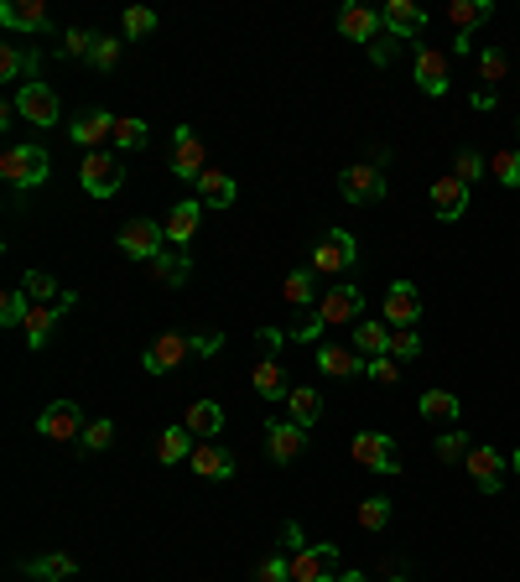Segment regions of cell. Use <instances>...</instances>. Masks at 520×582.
I'll list each match as a JSON object with an SVG mask.
<instances>
[{
	"label": "cell",
	"mask_w": 520,
	"mask_h": 582,
	"mask_svg": "<svg viewBox=\"0 0 520 582\" xmlns=\"http://www.w3.org/2000/svg\"><path fill=\"white\" fill-rule=\"evenodd\" d=\"M47 172H52L47 146H11L0 156V177H6V188H11V203H26V193L47 182Z\"/></svg>",
	"instance_id": "cell-1"
},
{
	"label": "cell",
	"mask_w": 520,
	"mask_h": 582,
	"mask_svg": "<svg viewBox=\"0 0 520 582\" xmlns=\"http://www.w3.org/2000/svg\"><path fill=\"white\" fill-rule=\"evenodd\" d=\"M78 182H84L89 198H115L120 182H125V167L115 162V151H84V162H78Z\"/></svg>",
	"instance_id": "cell-2"
},
{
	"label": "cell",
	"mask_w": 520,
	"mask_h": 582,
	"mask_svg": "<svg viewBox=\"0 0 520 582\" xmlns=\"http://www.w3.org/2000/svg\"><path fill=\"white\" fill-rule=\"evenodd\" d=\"M120 250H125V260H136V266H151V260L167 250V224H156V219H130V224L120 229Z\"/></svg>",
	"instance_id": "cell-3"
},
{
	"label": "cell",
	"mask_w": 520,
	"mask_h": 582,
	"mask_svg": "<svg viewBox=\"0 0 520 582\" xmlns=\"http://www.w3.org/2000/svg\"><path fill=\"white\" fill-rule=\"evenodd\" d=\"M11 104H16V115H21L26 125H37V130H47V125L63 120V99L52 94L47 84H37V78H32V84H21Z\"/></svg>",
	"instance_id": "cell-4"
},
{
	"label": "cell",
	"mask_w": 520,
	"mask_h": 582,
	"mask_svg": "<svg viewBox=\"0 0 520 582\" xmlns=\"http://www.w3.org/2000/svg\"><path fill=\"white\" fill-rule=\"evenodd\" d=\"M359 260V245L349 229H328L318 245H312V276H338Z\"/></svg>",
	"instance_id": "cell-5"
},
{
	"label": "cell",
	"mask_w": 520,
	"mask_h": 582,
	"mask_svg": "<svg viewBox=\"0 0 520 582\" xmlns=\"http://www.w3.org/2000/svg\"><path fill=\"white\" fill-rule=\"evenodd\" d=\"M193 359V333H156V343L141 354L146 375H172V369H182Z\"/></svg>",
	"instance_id": "cell-6"
},
{
	"label": "cell",
	"mask_w": 520,
	"mask_h": 582,
	"mask_svg": "<svg viewBox=\"0 0 520 582\" xmlns=\"http://www.w3.org/2000/svg\"><path fill=\"white\" fill-rule=\"evenodd\" d=\"M318 312H323V323H328V328H354V323H359V312H364V291H359L354 281H338V286L323 291Z\"/></svg>",
	"instance_id": "cell-7"
},
{
	"label": "cell",
	"mask_w": 520,
	"mask_h": 582,
	"mask_svg": "<svg viewBox=\"0 0 520 582\" xmlns=\"http://www.w3.org/2000/svg\"><path fill=\"white\" fill-rule=\"evenodd\" d=\"M463 468H468V479H474V489L479 494H500V484H505V468H510V458L500 453V447H474V453L463 458Z\"/></svg>",
	"instance_id": "cell-8"
},
{
	"label": "cell",
	"mask_w": 520,
	"mask_h": 582,
	"mask_svg": "<svg viewBox=\"0 0 520 582\" xmlns=\"http://www.w3.org/2000/svg\"><path fill=\"white\" fill-rule=\"evenodd\" d=\"M338 577V546L318 541V546H302L292 557V582H333Z\"/></svg>",
	"instance_id": "cell-9"
},
{
	"label": "cell",
	"mask_w": 520,
	"mask_h": 582,
	"mask_svg": "<svg viewBox=\"0 0 520 582\" xmlns=\"http://www.w3.org/2000/svg\"><path fill=\"white\" fill-rule=\"evenodd\" d=\"M84 411H78L73 401H52L42 416H37V437H47V442H73V437H84Z\"/></svg>",
	"instance_id": "cell-10"
},
{
	"label": "cell",
	"mask_w": 520,
	"mask_h": 582,
	"mask_svg": "<svg viewBox=\"0 0 520 582\" xmlns=\"http://www.w3.org/2000/svg\"><path fill=\"white\" fill-rule=\"evenodd\" d=\"M380 307H385V323L390 328H416V317H422V291H416L411 281H390Z\"/></svg>",
	"instance_id": "cell-11"
},
{
	"label": "cell",
	"mask_w": 520,
	"mask_h": 582,
	"mask_svg": "<svg viewBox=\"0 0 520 582\" xmlns=\"http://www.w3.org/2000/svg\"><path fill=\"white\" fill-rule=\"evenodd\" d=\"M338 193L349 203H375V198H385V172L370 167V162H354V167L338 172Z\"/></svg>",
	"instance_id": "cell-12"
},
{
	"label": "cell",
	"mask_w": 520,
	"mask_h": 582,
	"mask_svg": "<svg viewBox=\"0 0 520 582\" xmlns=\"http://www.w3.org/2000/svg\"><path fill=\"white\" fill-rule=\"evenodd\" d=\"M354 463H364V468H375V473H401V458H396V442H390L385 432H359L354 437Z\"/></svg>",
	"instance_id": "cell-13"
},
{
	"label": "cell",
	"mask_w": 520,
	"mask_h": 582,
	"mask_svg": "<svg viewBox=\"0 0 520 582\" xmlns=\"http://www.w3.org/2000/svg\"><path fill=\"white\" fill-rule=\"evenodd\" d=\"M266 447H271V458L276 463H297L302 458V447H307V427H297L292 416H271L266 421Z\"/></svg>",
	"instance_id": "cell-14"
},
{
	"label": "cell",
	"mask_w": 520,
	"mask_h": 582,
	"mask_svg": "<svg viewBox=\"0 0 520 582\" xmlns=\"http://www.w3.org/2000/svg\"><path fill=\"white\" fill-rule=\"evenodd\" d=\"M416 89H422L427 99H442V94H448V84H453V78H448V58H442V52L437 47H416Z\"/></svg>",
	"instance_id": "cell-15"
},
{
	"label": "cell",
	"mask_w": 520,
	"mask_h": 582,
	"mask_svg": "<svg viewBox=\"0 0 520 582\" xmlns=\"http://www.w3.org/2000/svg\"><path fill=\"white\" fill-rule=\"evenodd\" d=\"M172 172L182 177V182H198L208 167H203V141L193 136L188 125H177L172 130Z\"/></svg>",
	"instance_id": "cell-16"
},
{
	"label": "cell",
	"mask_w": 520,
	"mask_h": 582,
	"mask_svg": "<svg viewBox=\"0 0 520 582\" xmlns=\"http://www.w3.org/2000/svg\"><path fill=\"white\" fill-rule=\"evenodd\" d=\"M318 369L333 380H354V375H370V359L359 349H344V343H318Z\"/></svg>",
	"instance_id": "cell-17"
},
{
	"label": "cell",
	"mask_w": 520,
	"mask_h": 582,
	"mask_svg": "<svg viewBox=\"0 0 520 582\" xmlns=\"http://www.w3.org/2000/svg\"><path fill=\"white\" fill-rule=\"evenodd\" d=\"M37 68H42V52L37 47H16V42H6L0 47V84H32L37 78Z\"/></svg>",
	"instance_id": "cell-18"
},
{
	"label": "cell",
	"mask_w": 520,
	"mask_h": 582,
	"mask_svg": "<svg viewBox=\"0 0 520 582\" xmlns=\"http://www.w3.org/2000/svg\"><path fill=\"white\" fill-rule=\"evenodd\" d=\"M432 214H437L442 224H458V219L468 214V182H458L453 172L437 177V182H432Z\"/></svg>",
	"instance_id": "cell-19"
},
{
	"label": "cell",
	"mask_w": 520,
	"mask_h": 582,
	"mask_svg": "<svg viewBox=\"0 0 520 582\" xmlns=\"http://www.w3.org/2000/svg\"><path fill=\"white\" fill-rule=\"evenodd\" d=\"M115 120H120V115L89 110V115H78V120L68 125V136H73V146H84V151H104V141H115Z\"/></svg>",
	"instance_id": "cell-20"
},
{
	"label": "cell",
	"mask_w": 520,
	"mask_h": 582,
	"mask_svg": "<svg viewBox=\"0 0 520 582\" xmlns=\"http://www.w3.org/2000/svg\"><path fill=\"white\" fill-rule=\"evenodd\" d=\"M0 26H11V32H32V37H42V32H52V16H47V6L42 0H6L0 6Z\"/></svg>",
	"instance_id": "cell-21"
},
{
	"label": "cell",
	"mask_w": 520,
	"mask_h": 582,
	"mask_svg": "<svg viewBox=\"0 0 520 582\" xmlns=\"http://www.w3.org/2000/svg\"><path fill=\"white\" fill-rule=\"evenodd\" d=\"M380 11H370V6H359V0H354V6H344V11H338V32H344L349 42H364V47H375L380 42Z\"/></svg>",
	"instance_id": "cell-22"
},
{
	"label": "cell",
	"mask_w": 520,
	"mask_h": 582,
	"mask_svg": "<svg viewBox=\"0 0 520 582\" xmlns=\"http://www.w3.org/2000/svg\"><path fill=\"white\" fill-rule=\"evenodd\" d=\"M380 21H385V37L406 42V37H416V32L427 26V11L416 6V0H390V6L380 11Z\"/></svg>",
	"instance_id": "cell-23"
},
{
	"label": "cell",
	"mask_w": 520,
	"mask_h": 582,
	"mask_svg": "<svg viewBox=\"0 0 520 582\" xmlns=\"http://www.w3.org/2000/svg\"><path fill=\"white\" fill-rule=\"evenodd\" d=\"M198 219H203V203H198V198L172 203V214H167V245L188 250V245L198 240Z\"/></svg>",
	"instance_id": "cell-24"
},
{
	"label": "cell",
	"mask_w": 520,
	"mask_h": 582,
	"mask_svg": "<svg viewBox=\"0 0 520 582\" xmlns=\"http://www.w3.org/2000/svg\"><path fill=\"white\" fill-rule=\"evenodd\" d=\"M188 468L198 473V479H229V473H234V453H229V447H219V442H198Z\"/></svg>",
	"instance_id": "cell-25"
},
{
	"label": "cell",
	"mask_w": 520,
	"mask_h": 582,
	"mask_svg": "<svg viewBox=\"0 0 520 582\" xmlns=\"http://www.w3.org/2000/svg\"><path fill=\"white\" fill-rule=\"evenodd\" d=\"M21 572L32 577V582H68V577L78 572V562H73V557H63V551H47V557H26V562H21Z\"/></svg>",
	"instance_id": "cell-26"
},
{
	"label": "cell",
	"mask_w": 520,
	"mask_h": 582,
	"mask_svg": "<svg viewBox=\"0 0 520 582\" xmlns=\"http://www.w3.org/2000/svg\"><path fill=\"white\" fill-rule=\"evenodd\" d=\"M234 198H240V188H234V177H229V172L208 167V172L198 177V203H203V208H229Z\"/></svg>",
	"instance_id": "cell-27"
},
{
	"label": "cell",
	"mask_w": 520,
	"mask_h": 582,
	"mask_svg": "<svg viewBox=\"0 0 520 582\" xmlns=\"http://www.w3.org/2000/svg\"><path fill=\"white\" fill-rule=\"evenodd\" d=\"M250 380H255V395H266V401H286L292 395V385H286V369H281V359H260L255 369H250Z\"/></svg>",
	"instance_id": "cell-28"
},
{
	"label": "cell",
	"mask_w": 520,
	"mask_h": 582,
	"mask_svg": "<svg viewBox=\"0 0 520 582\" xmlns=\"http://www.w3.org/2000/svg\"><path fill=\"white\" fill-rule=\"evenodd\" d=\"M146 276L162 281V286H182V281L193 276V260H188V250H162V255L146 266Z\"/></svg>",
	"instance_id": "cell-29"
},
{
	"label": "cell",
	"mask_w": 520,
	"mask_h": 582,
	"mask_svg": "<svg viewBox=\"0 0 520 582\" xmlns=\"http://www.w3.org/2000/svg\"><path fill=\"white\" fill-rule=\"evenodd\" d=\"M182 427H188L198 442H214V437H219V427H224L219 401H193V406H188V416H182Z\"/></svg>",
	"instance_id": "cell-30"
},
{
	"label": "cell",
	"mask_w": 520,
	"mask_h": 582,
	"mask_svg": "<svg viewBox=\"0 0 520 582\" xmlns=\"http://www.w3.org/2000/svg\"><path fill=\"white\" fill-rule=\"evenodd\" d=\"M494 16V0H448V21L458 26V37H474V26Z\"/></svg>",
	"instance_id": "cell-31"
},
{
	"label": "cell",
	"mask_w": 520,
	"mask_h": 582,
	"mask_svg": "<svg viewBox=\"0 0 520 582\" xmlns=\"http://www.w3.org/2000/svg\"><path fill=\"white\" fill-rule=\"evenodd\" d=\"M286 416H292L297 427H318V416H323V395L312 390V385H292V395H286Z\"/></svg>",
	"instance_id": "cell-32"
},
{
	"label": "cell",
	"mask_w": 520,
	"mask_h": 582,
	"mask_svg": "<svg viewBox=\"0 0 520 582\" xmlns=\"http://www.w3.org/2000/svg\"><path fill=\"white\" fill-rule=\"evenodd\" d=\"M354 349L364 359H385L390 354V323H370V317H359V323H354Z\"/></svg>",
	"instance_id": "cell-33"
},
{
	"label": "cell",
	"mask_w": 520,
	"mask_h": 582,
	"mask_svg": "<svg viewBox=\"0 0 520 582\" xmlns=\"http://www.w3.org/2000/svg\"><path fill=\"white\" fill-rule=\"evenodd\" d=\"M193 447H198V437L188 427H167L162 437H156V463H188Z\"/></svg>",
	"instance_id": "cell-34"
},
{
	"label": "cell",
	"mask_w": 520,
	"mask_h": 582,
	"mask_svg": "<svg viewBox=\"0 0 520 582\" xmlns=\"http://www.w3.org/2000/svg\"><path fill=\"white\" fill-rule=\"evenodd\" d=\"M281 297L292 302V307H312V302H323L318 297V276H312V266H302V271H292L281 281Z\"/></svg>",
	"instance_id": "cell-35"
},
{
	"label": "cell",
	"mask_w": 520,
	"mask_h": 582,
	"mask_svg": "<svg viewBox=\"0 0 520 582\" xmlns=\"http://www.w3.org/2000/svg\"><path fill=\"white\" fill-rule=\"evenodd\" d=\"M146 141H151V125L141 115H120L115 120V141H110L115 151H141Z\"/></svg>",
	"instance_id": "cell-36"
},
{
	"label": "cell",
	"mask_w": 520,
	"mask_h": 582,
	"mask_svg": "<svg viewBox=\"0 0 520 582\" xmlns=\"http://www.w3.org/2000/svg\"><path fill=\"white\" fill-rule=\"evenodd\" d=\"M416 411L432 416V421H448V427H453V416H458V395H453V390H422Z\"/></svg>",
	"instance_id": "cell-37"
},
{
	"label": "cell",
	"mask_w": 520,
	"mask_h": 582,
	"mask_svg": "<svg viewBox=\"0 0 520 582\" xmlns=\"http://www.w3.org/2000/svg\"><path fill=\"white\" fill-rule=\"evenodd\" d=\"M489 172H494V182H500V188H520V146L494 151V156H489Z\"/></svg>",
	"instance_id": "cell-38"
},
{
	"label": "cell",
	"mask_w": 520,
	"mask_h": 582,
	"mask_svg": "<svg viewBox=\"0 0 520 582\" xmlns=\"http://www.w3.org/2000/svg\"><path fill=\"white\" fill-rule=\"evenodd\" d=\"M432 453H437L442 463H463L468 453H474V442H468V437H463L458 427H448V432H442V437L432 442Z\"/></svg>",
	"instance_id": "cell-39"
},
{
	"label": "cell",
	"mask_w": 520,
	"mask_h": 582,
	"mask_svg": "<svg viewBox=\"0 0 520 582\" xmlns=\"http://www.w3.org/2000/svg\"><path fill=\"white\" fill-rule=\"evenodd\" d=\"M359 525H364V531H385V525H390V494H364Z\"/></svg>",
	"instance_id": "cell-40"
},
{
	"label": "cell",
	"mask_w": 520,
	"mask_h": 582,
	"mask_svg": "<svg viewBox=\"0 0 520 582\" xmlns=\"http://www.w3.org/2000/svg\"><path fill=\"white\" fill-rule=\"evenodd\" d=\"M26 312H32V297H26V291H6V297H0V323L6 328H26Z\"/></svg>",
	"instance_id": "cell-41"
},
{
	"label": "cell",
	"mask_w": 520,
	"mask_h": 582,
	"mask_svg": "<svg viewBox=\"0 0 520 582\" xmlns=\"http://www.w3.org/2000/svg\"><path fill=\"white\" fill-rule=\"evenodd\" d=\"M115 442V421L110 416H99V421H89L84 427V437H78V447H84V453H104V447Z\"/></svg>",
	"instance_id": "cell-42"
},
{
	"label": "cell",
	"mask_w": 520,
	"mask_h": 582,
	"mask_svg": "<svg viewBox=\"0 0 520 582\" xmlns=\"http://www.w3.org/2000/svg\"><path fill=\"white\" fill-rule=\"evenodd\" d=\"M21 291H26L32 302H52V297H63L58 281H52L47 271H26V276H21Z\"/></svg>",
	"instance_id": "cell-43"
},
{
	"label": "cell",
	"mask_w": 520,
	"mask_h": 582,
	"mask_svg": "<svg viewBox=\"0 0 520 582\" xmlns=\"http://www.w3.org/2000/svg\"><path fill=\"white\" fill-rule=\"evenodd\" d=\"M255 582H292V557H281V551H271V557H260Z\"/></svg>",
	"instance_id": "cell-44"
},
{
	"label": "cell",
	"mask_w": 520,
	"mask_h": 582,
	"mask_svg": "<svg viewBox=\"0 0 520 582\" xmlns=\"http://www.w3.org/2000/svg\"><path fill=\"white\" fill-rule=\"evenodd\" d=\"M505 73H510V58H505L500 47H484L479 52V78H484V84H500Z\"/></svg>",
	"instance_id": "cell-45"
},
{
	"label": "cell",
	"mask_w": 520,
	"mask_h": 582,
	"mask_svg": "<svg viewBox=\"0 0 520 582\" xmlns=\"http://www.w3.org/2000/svg\"><path fill=\"white\" fill-rule=\"evenodd\" d=\"M484 172H489V162H484V156H479L474 146L458 151V162H453V177H458V182H479Z\"/></svg>",
	"instance_id": "cell-46"
},
{
	"label": "cell",
	"mask_w": 520,
	"mask_h": 582,
	"mask_svg": "<svg viewBox=\"0 0 520 582\" xmlns=\"http://www.w3.org/2000/svg\"><path fill=\"white\" fill-rule=\"evenodd\" d=\"M416 354H422V338H416L411 328H390V359H416Z\"/></svg>",
	"instance_id": "cell-47"
},
{
	"label": "cell",
	"mask_w": 520,
	"mask_h": 582,
	"mask_svg": "<svg viewBox=\"0 0 520 582\" xmlns=\"http://www.w3.org/2000/svg\"><path fill=\"white\" fill-rule=\"evenodd\" d=\"M94 32H84V26H73V32H63V58H94Z\"/></svg>",
	"instance_id": "cell-48"
},
{
	"label": "cell",
	"mask_w": 520,
	"mask_h": 582,
	"mask_svg": "<svg viewBox=\"0 0 520 582\" xmlns=\"http://www.w3.org/2000/svg\"><path fill=\"white\" fill-rule=\"evenodd\" d=\"M323 328H328V323H323V312L312 307V312L302 317V323H297V328H286V333H292L297 343H323Z\"/></svg>",
	"instance_id": "cell-49"
},
{
	"label": "cell",
	"mask_w": 520,
	"mask_h": 582,
	"mask_svg": "<svg viewBox=\"0 0 520 582\" xmlns=\"http://www.w3.org/2000/svg\"><path fill=\"white\" fill-rule=\"evenodd\" d=\"M146 32H156V11L130 6V11H125V37H146Z\"/></svg>",
	"instance_id": "cell-50"
},
{
	"label": "cell",
	"mask_w": 520,
	"mask_h": 582,
	"mask_svg": "<svg viewBox=\"0 0 520 582\" xmlns=\"http://www.w3.org/2000/svg\"><path fill=\"white\" fill-rule=\"evenodd\" d=\"M89 63H94L99 73H110V68L120 63V42H115V37H99V42H94V58H89Z\"/></svg>",
	"instance_id": "cell-51"
},
{
	"label": "cell",
	"mask_w": 520,
	"mask_h": 582,
	"mask_svg": "<svg viewBox=\"0 0 520 582\" xmlns=\"http://www.w3.org/2000/svg\"><path fill=\"white\" fill-rule=\"evenodd\" d=\"M370 380L375 385H396L401 380V359H390V354L385 359H370Z\"/></svg>",
	"instance_id": "cell-52"
},
{
	"label": "cell",
	"mask_w": 520,
	"mask_h": 582,
	"mask_svg": "<svg viewBox=\"0 0 520 582\" xmlns=\"http://www.w3.org/2000/svg\"><path fill=\"white\" fill-rule=\"evenodd\" d=\"M219 349H224V333H214V328L193 333V354H198V359H214Z\"/></svg>",
	"instance_id": "cell-53"
},
{
	"label": "cell",
	"mask_w": 520,
	"mask_h": 582,
	"mask_svg": "<svg viewBox=\"0 0 520 582\" xmlns=\"http://www.w3.org/2000/svg\"><path fill=\"white\" fill-rule=\"evenodd\" d=\"M281 546L292 551V557H297V551L307 546V541H302V525H297V520H286V525H281Z\"/></svg>",
	"instance_id": "cell-54"
},
{
	"label": "cell",
	"mask_w": 520,
	"mask_h": 582,
	"mask_svg": "<svg viewBox=\"0 0 520 582\" xmlns=\"http://www.w3.org/2000/svg\"><path fill=\"white\" fill-rule=\"evenodd\" d=\"M390 58H396V37H380V42L370 47V63H380V68H385Z\"/></svg>",
	"instance_id": "cell-55"
},
{
	"label": "cell",
	"mask_w": 520,
	"mask_h": 582,
	"mask_svg": "<svg viewBox=\"0 0 520 582\" xmlns=\"http://www.w3.org/2000/svg\"><path fill=\"white\" fill-rule=\"evenodd\" d=\"M255 338L266 343V349H281V338H292V333H286V328H255Z\"/></svg>",
	"instance_id": "cell-56"
},
{
	"label": "cell",
	"mask_w": 520,
	"mask_h": 582,
	"mask_svg": "<svg viewBox=\"0 0 520 582\" xmlns=\"http://www.w3.org/2000/svg\"><path fill=\"white\" fill-rule=\"evenodd\" d=\"M468 104H474V110H494L500 99H494V89H474V99H468Z\"/></svg>",
	"instance_id": "cell-57"
},
{
	"label": "cell",
	"mask_w": 520,
	"mask_h": 582,
	"mask_svg": "<svg viewBox=\"0 0 520 582\" xmlns=\"http://www.w3.org/2000/svg\"><path fill=\"white\" fill-rule=\"evenodd\" d=\"M333 582H364V572H338Z\"/></svg>",
	"instance_id": "cell-58"
},
{
	"label": "cell",
	"mask_w": 520,
	"mask_h": 582,
	"mask_svg": "<svg viewBox=\"0 0 520 582\" xmlns=\"http://www.w3.org/2000/svg\"><path fill=\"white\" fill-rule=\"evenodd\" d=\"M510 468H515V473H520V447H515V453H510Z\"/></svg>",
	"instance_id": "cell-59"
},
{
	"label": "cell",
	"mask_w": 520,
	"mask_h": 582,
	"mask_svg": "<svg viewBox=\"0 0 520 582\" xmlns=\"http://www.w3.org/2000/svg\"><path fill=\"white\" fill-rule=\"evenodd\" d=\"M390 582H406V577H390Z\"/></svg>",
	"instance_id": "cell-60"
},
{
	"label": "cell",
	"mask_w": 520,
	"mask_h": 582,
	"mask_svg": "<svg viewBox=\"0 0 520 582\" xmlns=\"http://www.w3.org/2000/svg\"><path fill=\"white\" fill-rule=\"evenodd\" d=\"M515 130H520V120H515Z\"/></svg>",
	"instance_id": "cell-61"
},
{
	"label": "cell",
	"mask_w": 520,
	"mask_h": 582,
	"mask_svg": "<svg viewBox=\"0 0 520 582\" xmlns=\"http://www.w3.org/2000/svg\"><path fill=\"white\" fill-rule=\"evenodd\" d=\"M515 94H520V84H515Z\"/></svg>",
	"instance_id": "cell-62"
}]
</instances>
